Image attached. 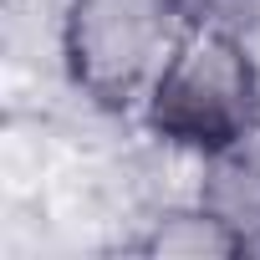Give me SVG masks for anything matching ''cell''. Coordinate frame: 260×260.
I'll return each mask as SVG.
<instances>
[{"label": "cell", "instance_id": "obj_1", "mask_svg": "<svg viewBox=\"0 0 260 260\" xmlns=\"http://www.w3.org/2000/svg\"><path fill=\"white\" fill-rule=\"evenodd\" d=\"M143 122L153 138L199 158L245 148L260 133V67L245 36L199 11L158 72L143 102Z\"/></svg>", "mask_w": 260, "mask_h": 260}, {"label": "cell", "instance_id": "obj_2", "mask_svg": "<svg viewBox=\"0 0 260 260\" xmlns=\"http://www.w3.org/2000/svg\"><path fill=\"white\" fill-rule=\"evenodd\" d=\"M194 16V0H67L61 61L72 87L102 112L143 107Z\"/></svg>", "mask_w": 260, "mask_h": 260}, {"label": "cell", "instance_id": "obj_3", "mask_svg": "<svg viewBox=\"0 0 260 260\" xmlns=\"http://www.w3.org/2000/svg\"><path fill=\"white\" fill-rule=\"evenodd\" d=\"M199 204L240 240L245 255H260V158L250 153V143L204 158Z\"/></svg>", "mask_w": 260, "mask_h": 260}, {"label": "cell", "instance_id": "obj_4", "mask_svg": "<svg viewBox=\"0 0 260 260\" xmlns=\"http://www.w3.org/2000/svg\"><path fill=\"white\" fill-rule=\"evenodd\" d=\"M143 255H245L240 240L194 199V209H174L153 219V230L138 240Z\"/></svg>", "mask_w": 260, "mask_h": 260}]
</instances>
